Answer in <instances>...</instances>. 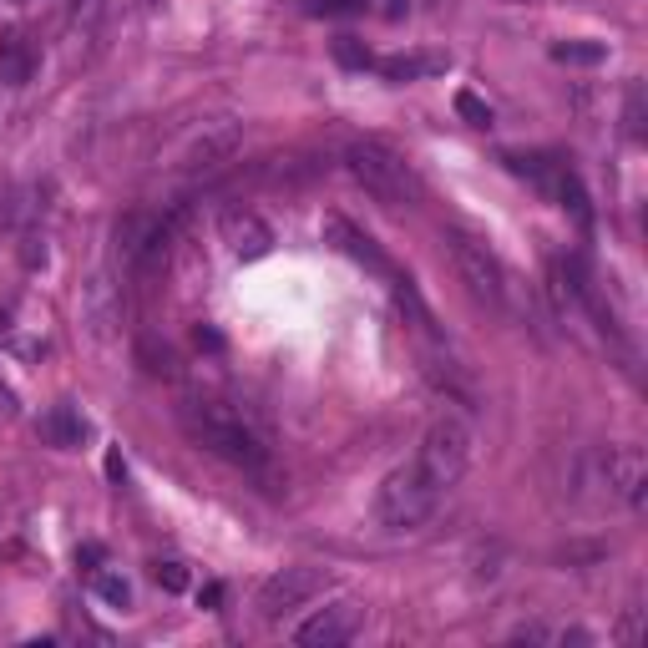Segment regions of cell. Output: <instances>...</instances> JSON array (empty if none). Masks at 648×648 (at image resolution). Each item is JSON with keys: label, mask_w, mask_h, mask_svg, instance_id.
<instances>
[{"label": "cell", "mask_w": 648, "mask_h": 648, "mask_svg": "<svg viewBox=\"0 0 648 648\" xmlns=\"http://www.w3.org/2000/svg\"><path fill=\"white\" fill-rule=\"evenodd\" d=\"M183 431L203 451H213L218 461L249 471V476H269V446H264V436L243 421L238 411H228V405H218V400H188L183 405Z\"/></svg>", "instance_id": "cell-1"}, {"label": "cell", "mask_w": 648, "mask_h": 648, "mask_svg": "<svg viewBox=\"0 0 648 648\" xmlns=\"http://www.w3.org/2000/svg\"><path fill=\"white\" fill-rule=\"evenodd\" d=\"M441 486L416 466V461H405V466H395L385 481H380V492H375V522L385 527V532H416V527H426L431 517H436V507H441Z\"/></svg>", "instance_id": "cell-2"}, {"label": "cell", "mask_w": 648, "mask_h": 648, "mask_svg": "<svg viewBox=\"0 0 648 648\" xmlns=\"http://www.w3.org/2000/svg\"><path fill=\"white\" fill-rule=\"evenodd\" d=\"M471 456H476V431H471V421L456 416V411H441V416L426 426V436H421L416 466L441 486V492H451V486L466 476Z\"/></svg>", "instance_id": "cell-3"}, {"label": "cell", "mask_w": 648, "mask_h": 648, "mask_svg": "<svg viewBox=\"0 0 648 648\" xmlns=\"http://www.w3.org/2000/svg\"><path fill=\"white\" fill-rule=\"evenodd\" d=\"M345 168H350V178L370 193V198H380V203H405L416 193V183H411V168L385 147V142H350V152H345Z\"/></svg>", "instance_id": "cell-4"}, {"label": "cell", "mask_w": 648, "mask_h": 648, "mask_svg": "<svg viewBox=\"0 0 648 648\" xmlns=\"http://www.w3.org/2000/svg\"><path fill=\"white\" fill-rule=\"evenodd\" d=\"M451 243V259H456V274H461V284L471 289V299H481V304H502V264H497V254L486 249L481 238H471V233H451L446 238Z\"/></svg>", "instance_id": "cell-5"}, {"label": "cell", "mask_w": 648, "mask_h": 648, "mask_svg": "<svg viewBox=\"0 0 648 648\" xmlns=\"http://www.w3.org/2000/svg\"><path fill=\"white\" fill-rule=\"evenodd\" d=\"M324 588H330V573L324 567H284V573H274L264 588H259V613L269 623L289 618L294 608H304L309 598H319Z\"/></svg>", "instance_id": "cell-6"}, {"label": "cell", "mask_w": 648, "mask_h": 648, "mask_svg": "<svg viewBox=\"0 0 648 648\" xmlns=\"http://www.w3.org/2000/svg\"><path fill=\"white\" fill-rule=\"evenodd\" d=\"M360 623H365L360 603H330V608H319L309 623H299L294 643H304V648H340V643H350L360 633Z\"/></svg>", "instance_id": "cell-7"}, {"label": "cell", "mask_w": 648, "mask_h": 648, "mask_svg": "<svg viewBox=\"0 0 648 648\" xmlns=\"http://www.w3.org/2000/svg\"><path fill=\"white\" fill-rule=\"evenodd\" d=\"M218 233H223V243H228L238 259H264V254L274 249L269 223H264L259 213H249V208H228L223 223H218Z\"/></svg>", "instance_id": "cell-8"}, {"label": "cell", "mask_w": 648, "mask_h": 648, "mask_svg": "<svg viewBox=\"0 0 648 648\" xmlns=\"http://www.w3.org/2000/svg\"><path fill=\"white\" fill-rule=\"evenodd\" d=\"M324 243H335V249H340V254H350L355 264H365V269H375V274L395 279L390 259L375 249V238H370V233H360L350 218H340V213H330V218H324Z\"/></svg>", "instance_id": "cell-9"}, {"label": "cell", "mask_w": 648, "mask_h": 648, "mask_svg": "<svg viewBox=\"0 0 648 648\" xmlns=\"http://www.w3.org/2000/svg\"><path fill=\"white\" fill-rule=\"evenodd\" d=\"M603 476H608V492H618L623 502H643V486H648V461L638 446H613L603 456Z\"/></svg>", "instance_id": "cell-10"}, {"label": "cell", "mask_w": 648, "mask_h": 648, "mask_svg": "<svg viewBox=\"0 0 648 648\" xmlns=\"http://www.w3.org/2000/svg\"><path fill=\"white\" fill-rule=\"evenodd\" d=\"M31 71H36V46H31V36L16 26V31L0 36V87H26Z\"/></svg>", "instance_id": "cell-11"}, {"label": "cell", "mask_w": 648, "mask_h": 648, "mask_svg": "<svg viewBox=\"0 0 648 648\" xmlns=\"http://www.w3.org/2000/svg\"><path fill=\"white\" fill-rule=\"evenodd\" d=\"M380 66V76L385 81H421V76H441V71H451V56L446 51H411V56H385V61H375Z\"/></svg>", "instance_id": "cell-12"}, {"label": "cell", "mask_w": 648, "mask_h": 648, "mask_svg": "<svg viewBox=\"0 0 648 648\" xmlns=\"http://www.w3.org/2000/svg\"><path fill=\"white\" fill-rule=\"evenodd\" d=\"M41 436L61 451H76L81 441H87V416L76 411V405H51L46 421H41Z\"/></svg>", "instance_id": "cell-13"}, {"label": "cell", "mask_w": 648, "mask_h": 648, "mask_svg": "<svg viewBox=\"0 0 648 648\" xmlns=\"http://www.w3.org/2000/svg\"><path fill=\"white\" fill-rule=\"evenodd\" d=\"M233 147H238V127H233V122H218V127H208V132L188 147L183 162H188V168H213V162H223Z\"/></svg>", "instance_id": "cell-14"}, {"label": "cell", "mask_w": 648, "mask_h": 648, "mask_svg": "<svg viewBox=\"0 0 648 648\" xmlns=\"http://www.w3.org/2000/svg\"><path fill=\"white\" fill-rule=\"evenodd\" d=\"M603 56H608L603 41H557V46H552V61H557V66H598Z\"/></svg>", "instance_id": "cell-15"}, {"label": "cell", "mask_w": 648, "mask_h": 648, "mask_svg": "<svg viewBox=\"0 0 648 648\" xmlns=\"http://www.w3.org/2000/svg\"><path fill=\"white\" fill-rule=\"evenodd\" d=\"M552 193L562 198V208H567V213H573V218H578L583 228L593 223V208H588V193H583V183H578L573 173H557V183H552Z\"/></svg>", "instance_id": "cell-16"}, {"label": "cell", "mask_w": 648, "mask_h": 648, "mask_svg": "<svg viewBox=\"0 0 648 648\" xmlns=\"http://www.w3.org/2000/svg\"><path fill=\"white\" fill-rule=\"evenodd\" d=\"M330 51H335V61H340L345 71H365V66H375V56H370V46H365L360 36H335Z\"/></svg>", "instance_id": "cell-17"}, {"label": "cell", "mask_w": 648, "mask_h": 648, "mask_svg": "<svg viewBox=\"0 0 648 648\" xmlns=\"http://www.w3.org/2000/svg\"><path fill=\"white\" fill-rule=\"evenodd\" d=\"M502 162H507V168H512L517 178H532L537 188H552V183H557V173L547 168V162H542V157H522V152H502Z\"/></svg>", "instance_id": "cell-18"}, {"label": "cell", "mask_w": 648, "mask_h": 648, "mask_svg": "<svg viewBox=\"0 0 648 648\" xmlns=\"http://www.w3.org/2000/svg\"><path fill=\"white\" fill-rule=\"evenodd\" d=\"M623 132L638 142L643 137V81H633L628 87V102H623Z\"/></svg>", "instance_id": "cell-19"}, {"label": "cell", "mask_w": 648, "mask_h": 648, "mask_svg": "<svg viewBox=\"0 0 648 648\" xmlns=\"http://www.w3.org/2000/svg\"><path fill=\"white\" fill-rule=\"evenodd\" d=\"M456 112H461L471 127H492V107H486L476 92H456Z\"/></svg>", "instance_id": "cell-20"}, {"label": "cell", "mask_w": 648, "mask_h": 648, "mask_svg": "<svg viewBox=\"0 0 648 648\" xmlns=\"http://www.w3.org/2000/svg\"><path fill=\"white\" fill-rule=\"evenodd\" d=\"M152 583H157V588H168V593H183V588H188L183 562H152Z\"/></svg>", "instance_id": "cell-21"}, {"label": "cell", "mask_w": 648, "mask_h": 648, "mask_svg": "<svg viewBox=\"0 0 648 648\" xmlns=\"http://www.w3.org/2000/svg\"><path fill=\"white\" fill-rule=\"evenodd\" d=\"M97 593H102L112 608H127V603H132V588H127V578H117V573H102V578H97Z\"/></svg>", "instance_id": "cell-22"}, {"label": "cell", "mask_w": 648, "mask_h": 648, "mask_svg": "<svg viewBox=\"0 0 648 648\" xmlns=\"http://www.w3.org/2000/svg\"><path fill=\"white\" fill-rule=\"evenodd\" d=\"M309 11L314 16H350V11H360V0H314Z\"/></svg>", "instance_id": "cell-23"}, {"label": "cell", "mask_w": 648, "mask_h": 648, "mask_svg": "<svg viewBox=\"0 0 648 648\" xmlns=\"http://www.w3.org/2000/svg\"><path fill=\"white\" fill-rule=\"evenodd\" d=\"M16 411H21V405H16V390H11L6 380H0V421H11Z\"/></svg>", "instance_id": "cell-24"}, {"label": "cell", "mask_w": 648, "mask_h": 648, "mask_svg": "<svg viewBox=\"0 0 648 648\" xmlns=\"http://www.w3.org/2000/svg\"><path fill=\"white\" fill-rule=\"evenodd\" d=\"M102 557H107V552H102L97 542H87V547H76V562H81V567H97Z\"/></svg>", "instance_id": "cell-25"}, {"label": "cell", "mask_w": 648, "mask_h": 648, "mask_svg": "<svg viewBox=\"0 0 648 648\" xmlns=\"http://www.w3.org/2000/svg\"><path fill=\"white\" fill-rule=\"evenodd\" d=\"M198 603H203V608H218V603H223V583H208V588L198 593Z\"/></svg>", "instance_id": "cell-26"}, {"label": "cell", "mask_w": 648, "mask_h": 648, "mask_svg": "<svg viewBox=\"0 0 648 648\" xmlns=\"http://www.w3.org/2000/svg\"><path fill=\"white\" fill-rule=\"evenodd\" d=\"M198 345H208V350H223V340H218L213 330H198Z\"/></svg>", "instance_id": "cell-27"}]
</instances>
